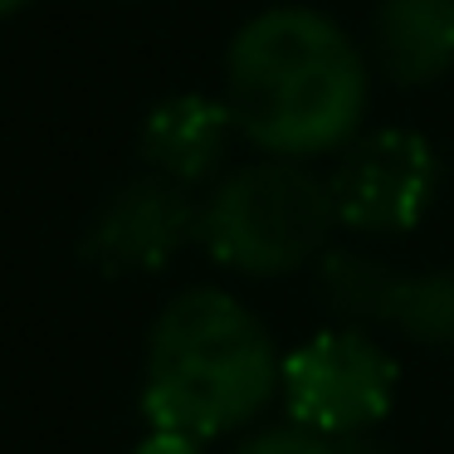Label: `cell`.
Here are the masks:
<instances>
[{"label":"cell","instance_id":"obj_6","mask_svg":"<svg viewBox=\"0 0 454 454\" xmlns=\"http://www.w3.org/2000/svg\"><path fill=\"white\" fill-rule=\"evenodd\" d=\"M440 152L411 128L352 137L327 181L337 225L356 235H411L440 196Z\"/></svg>","mask_w":454,"mask_h":454},{"label":"cell","instance_id":"obj_12","mask_svg":"<svg viewBox=\"0 0 454 454\" xmlns=\"http://www.w3.org/2000/svg\"><path fill=\"white\" fill-rule=\"evenodd\" d=\"M333 454H386L381 444L372 440V430H356V434H342V440H327Z\"/></svg>","mask_w":454,"mask_h":454},{"label":"cell","instance_id":"obj_11","mask_svg":"<svg viewBox=\"0 0 454 454\" xmlns=\"http://www.w3.org/2000/svg\"><path fill=\"white\" fill-rule=\"evenodd\" d=\"M200 444L206 440H191V434H176V430H152L132 454H206Z\"/></svg>","mask_w":454,"mask_h":454},{"label":"cell","instance_id":"obj_3","mask_svg":"<svg viewBox=\"0 0 454 454\" xmlns=\"http://www.w3.org/2000/svg\"><path fill=\"white\" fill-rule=\"evenodd\" d=\"M337 210L323 176L288 157L230 171L196 206V239L220 269L245 278H284L323 259Z\"/></svg>","mask_w":454,"mask_h":454},{"label":"cell","instance_id":"obj_4","mask_svg":"<svg viewBox=\"0 0 454 454\" xmlns=\"http://www.w3.org/2000/svg\"><path fill=\"white\" fill-rule=\"evenodd\" d=\"M395 386H401L395 356L362 327L313 333L284 356L278 372L288 420L323 440L376 430L395 405Z\"/></svg>","mask_w":454,"mask_h":454},{"label":"cell","instance_id":"obj_8","mask_svg":"<svg viewBox=\"0 0 454 454\" xmlns=\"http://www.w3.org/2000/svg\"><path fill=\"white\" fill-rule=\"evenodd\" d=\"M235 118H230L225 98L210 93H176V98L157 103L142 122V161L147 171L176 181V186H206L230 157L235 142Z\"/></svg>","mask_w":454,"mask_h":454},{"label":"cell","instance_id":"obj_9","mask_svg":"<svg viewBox=\"0 0 454 454\" xmlns=\"http://www.w3.org/2000/svg\"><path fill=\"white\" fill-rule=\"evenodd\" d=\"M372 59L401 89H430L454 69V0H381Z\"/></svg>","mask_w":454,"mask_h":454},{"label":"cell","instance_id":"obj_10","mask_svg":"<svg viewBox=\"0 0 454 454\" xmlns=\"http://www.w3.org/2000/svg\"><path fill=\"white\" fill-rule=\"evenodd\" d=\"M235 454H333V450H327L323 434H313V430L288 420V425H264V430H254Z\"/></svg>","mask_w":454,"mask_h":454},{"label":"cell","instance_id":"obj_7","mask_svg":"<svg viewBox=\"0 0 454 454\" xmlns=\"http://www.w3.org/2000/svg\"><path fill=\"white\" fill-rule=\"evenodd\" d=\"M191 239H196V206H191L186 186L147 171L98 206L89 235H83V259L108 278L157 274Z\"/></svg>","mask_w":454,"mask_h":454},{"label":"cell","instance_id":"obj_2","mask_svg":"<svg viewBox=\"0 0 454 454\" xmlns=\"http://www.w3.org/2000/svg\"><path fill=\"white\" fill-rule=\"evenodd\" d=\"M269 327L225 288H186L157 313L142 366V415L152 430L215 440L249 425L278 395Z\"/></svg>","mask_w":454,"mask_h":454},{"label":"cell","instance_id":"obj_13","mask_svg":"<svg viewBox=\"0 0 454 454\" xmlns=\"http://www.w3.org/2000/svg\"><path fill=\"white\" fill-rule=\"evenodd\" d=\"M30 0H0V15H15V11H25Z\"/></svg>","mask_w":454,"mask_h":454},{"label":"cell","instance_id":"obj_5","mask_svg":"<svg viewBox=\"0 0 454 454\" xmlns=\"http://www.w3.org/2000/svg\"><path fill=\"white\" fill-rule=\"evenodd\" d=\"M317 303L342 327L454 352V269H391L352 249H323Z\"/></svg>","mask_w":454,"mask_h":454},{"label":"cell","instance_id":"obj_1","mask_svg":"<svg viewBox=\"0 0 454 454\" xmlns=\"http://www.w3.org/2000/svg\"><path fill=\"white\" fill-rule=\"evenodd\" d=\"M225 108L264 157H327L362 132L372 69L337 20L308 5H274L235 30L225 50Z\"/></svg>","mask_w":454,"mask_h":454}]
</instances>
